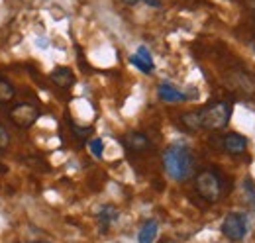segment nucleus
<instances>
[{"label": "nucleus", "instance_id": "1", "mask_svg": "<svg viewBox=\"0 0 255 243\" xmlns=\"http://www.w3.org/2000/svg\"><path fill=\"white\" fill-rule=\"evenodd\" d=\"M163 167H165V173L173 181H187L192 175V171H194L192 151L183 143L169 145L163 153Z\"/></svg>", "mask_w": 255, "mask_h": 243}, {"label": "nucleus", "instance_id": "2", "mask_svg": "<svg viewBox=\"0 0 255 243\" xmlns=\"http://www.w3.org/2000/svg\"><path fill=\"white\" fill-rule=\"evenodd\" d=\"M200 112V120H202V127L206 129H222L228 125L230 116H232V106L228 102H212L208 106H204Z\"/></svg>", "mask_w": 255, "mask_h": 243}, {"label": "nucleus", "instance_id": "3", "mask_svg": "<svg viewBox=\"0 0 255 243\" xmlns=\"http://www.w3.org/2000/svg\"><path fill=\"white\" fill-rule=\"evenodd\" d=\"M194 184H196V192H198L206 202H218L224 192L220 175H218L216 171H210V169L198 173Z\"/></svg>", "mask_w": 255, "mask_h": 243}, {"label": "nucleus", "instance_id": "4", "mask_svg": "<svg viewBox=\"0 0 255 243\" xmlns=\"http://www.w3.org/2000/svg\"><path fill=\"white\" fill-rule=\"evenodd\" d=\"M250 232V218L244 212H232L224 218L222 234L230 242H242Z\"/></svg>", "mask_w": 255, "mask_h": 243}, {"label": "nucleus", "instance_id": "5", "mask_svg": "<svg viewBox=\"0 0 255 243\" xmlns=\"http://www.w3.org/2000/svg\"><path fill=\"white\" fill-rule=\"evenodd\" d=\"M39 118V110L32 104H16L10 112V120L14 122L20 129H28Z\"/></svg>", "mask_w": 255, "mask_h": 243}, {"label": "nucleus", "instance_id": "6", "mask_svg": "<svg viewBox=\"0 0 255 243\" xmlns=\"http://www.w3.org/2000/svg\"><path fill=\"white\" fill-rule=\"evenodd\" d=\"M122 143L126 145V149L133 153H147L151 151V141H149V137L145 135V133H141V131H129L124 135V139H122Z\"/></svg>", "mask_w": 255, "mask_h": 243}, {"label": "nucleus", "instance_id": "7", "mask_svg": "<svg viewBox=\"0 0 255 243\" xmlns=\"http://www.w3.org/2000/svg\"><path fill=\"white\" fill-rule=\"evenodd\" d=\"M129 63H131L133 67H137V69H139L141 73H145V75H149V73L153 71V57H151V53H149V49H147L145 45H139V47H137L135 55L129 57Z\"/></svg>", "mask_w": 255, "mask_h": 243}, {"label": "nucleus", "instance_id": "8", "mask_svg": "<svg viewBox=\"0 0 255 243\" xmlns=\"http://www.w3.org/2000/svg\"><path fill=\"white\" fill-rule=\"evenodd\" d=\"M222 145L230 155H244L248 149V139L240 133H228L222 139Z\"/></svg>", "mask_w": 255, "mask_h": 243}, {"label": "nucleus", "instance_id": "9", "mask_svg": "<svg viewBox=\"0 0 255 243\" xmlns=\"http://www.w3.org/2000/svg\"><path fill=\"white\" fill-rule=\"evenodd\" d=\"M157 94H159V98L163 102H183V100H187L185 92H181L177 87H173L169 83H161L159 89H157Z\"/></svg>", "mask_w": 255, "mask_h": 243}, {"label": "nucleus", "instance_id": "10", "mask_svg": "<svg viewBox=\"0 0 255 243\" xmlns=\"http://www.w3.org/2000/svg\"><path fill=\"white\" fill-rule=\"evenodd\" d=\"M51 81H53L57 87H61V89H71L73 83H75V75H73V71L67 69V67H57V69L51 73Z\"/></svg>", "mask_w": 255, "mask_h": 243}, {"label": "nucleus", "instance_id": "11", "mask_svg": "<svg viewBox=\"0 0 255 243\" xmlns=\"http://www.w3.org/2000/svg\"><path fill=\"white\" fill-rule=\"evenodd\" d=\"M157 232H159V224L155 220H147L137 234V243H153L157 238Z\"/></svg>", "mask_w": 255, "mask_h": 243}, {"label": "nucleus", "instance_id": "12", "mask_svg": "<svg viewBox=\"0 0 255 243\" xmlns=\"http://www.w3.org/2000/svg\"><path fill=\"white\" fill-rule=\"evenodd\" d=\"M181 123L189 129V131H196L202 127V120H200V112H187L181 116Z\"/></svg>", "mask_w": 255, "mask_h": 243}, {"label": "nucleus", "instance_id": "13", "mask_svg": "<svg viewBox=\"0 0 255 243\" xmlns=\"http://www.w3.org/2000/svg\"><path fill=\"white\" fill-rule=\"evenodd\" d=\"M14 94H16L14 85H12L10 81H6V79H2V77H0V104L10 102V100L14 98Z\"/></svg>", "mask_w": 255, "mask_h": 243}, {"label": "nucleus", "instance_id": "14", "mask_svg": "<svg viewBox=\"0 0 255 243\" xmlns=\"http://www.w3.org/2000/svg\"><path fill=\"white\" fill-rule=\"evenodd\" d=\"M118 208H114V206H110V204H106V206H102L100 208V212H98V218L102 220V224L106 226V224H110V222H114V220H118Z\"/></svg>", "mask_w": 255, "mask_h": 243}, {"label": "nucleus", "instance_id": "15", "mask_svg": "<svg viewBox=\"0 0 255 243\" xmlns=\"http://www.w3.org/2000/svg\"><path fill=\"white\" fill-rule=\"evenodd\" d=\"M89 147H91V153L95 155L96 159H100L102 157V151H104V143H102V139H93L91 143H89Z\"/></svg>", "mask_w": 255, "mask_h": 243}, {"label": "nucleus", "instance_id": "16", "mask_svg": "<svg viewBox=\"0 0 255 243\" xmlns=\"http://www.w3.org/2000/svg\"><path fill=\"white\" fill-rule=\"evenodd\" d=\"M244 186H246V192H248V200L255 206V182L252 179H246Z\"/></svg>", "mask_w": 255, "mask_h": 243}, {"label": "nucleus", "instance_id": "17", "mask_svg": "<svg viewBox=\"0 0 255 243\" xmlns=\"http://www.w3.org/2000/svg\"><path fill=\"white\" fill-rule=\"evenodd\" d=\"M6 145H8V133H6V129L0 125V151H4Z\"/></svg>", "mask_w": 255, "mask_h": 243}, {"label": "nucleus", "instance_id": "18", "mask_svg": "<svg viewBox=\"0 0 255 243\" xmlns=\"http://www.w3.org/2000/svg\"><path fill=\"white\" fill-rule=\"evenodd\" d=\"M141 2H145V4H149V6H153V8H159L161 6V0H141Z\"/></svg>", "mask_w": 255, "mask_h": 243}, {"label": "nucleus", "instance_id": "19", "mask_svg": "<svg viewBox=\"0 0 255 243\" xmlns=\"http://www.w3.org/2000/svg\"><path fill=\"white\" fill-rule=\"evenodd\" d=\"M0 173H6V167H0Z\"/></svg>", "mask_w": 255, "mask_h": 243}, {"label": "nucleus", "instance_id": "20", "mask_svg": "<svg viewBox=\"0 0 255 243\" xmlns=\"http://www.w3.org/2000/svg\"><path fill=\"white\" fill-rule=\"evenodd\" d=\"M126 2H129V4H131V2H141V0H126Z\"/></svg>", "mask_w": 255, "mask_h": 243}, {"label": "nucleus", "instance_id": "21", "mask_svg": "<svg viewBox=\"0 0 255 243\" xmlns=\"http://www.w3.org/2000/svg\"><path fill=\"white\" fill-rule=\"evenodd\" d=\"M161 243H175V242H171V240H165V242H161Z\"/></svg>", "mask_w": 255, "mask_h": 243}, {"label": "nucleus", "instance_id": "22", "mask_svg": "<svg viewBox=\"0 0 255 243\" xmlns=\"http://www.w3.org/2000/svg\"><path fill=\"white\" fill-rule=\"evenodd\" d=\"M30 243H49V242H30Z\"/></svg>", "mask_w": 255, "mask_h": 243}, {"label": "nucleus", "instance_id": "23", "mask_svg": "<svg viewBox=\"0 0 255 243\" xmlns=\"http://www.w3.org/2000/svg\"><path fill=\"white\" fill-rule=\"evenodd\" d=\"M254 20H255V12H254Z\"/></svg>", "mask_w": 255, "mask_h": 243}]
</instances>
